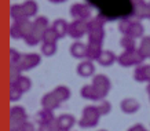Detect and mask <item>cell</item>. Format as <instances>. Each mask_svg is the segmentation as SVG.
<instances>
[{
	"label": "cell",
	"mask_w": 150,
	"mask_h": 131,
	"mask_svg": "<svg viewBox=\"0 0 150 131\" xmlns=\"http://www.w3.org/2000/svg\"><path fill=\"white\" fill-rule=\"evenodd\" d=\"M19 131H36V130H35V126H33L32 123L26 122L21 128H19Z\"/></svg>",
	"instance_id": "cell-40"
},
{
	"label": "cell",
	"mask_w": 150,
	"mask_h": 131,
	"mask_svg": "<svg viewBox=\"0 0 150 131\" xmlns=\"http://www.w3.org/2000/svg\"><path fill=\"white\" fill-rule=\"evenodd\" d=\"M28 113L23 106H13L10 109V130H19L28 122Z\"/></svg>",
	"instance_id": "cell-5"
},
{
	"label": "cell",
	"mask_w": 150,
	"mask_h": 131,
	"mask_svg": "<svg viewBox=\"0 0 150 131\" xmlns=\"http://www.w3.org/2000/svg\"><path fill=\"white\" fill-rule=\"evenodd\" d=\"M138 50L141 53V55L143 58H150V36H145L142 37L141 44L138 47Z\"/></svg>",
	"instance_id": "cell-28"
},
{
	"label": "cell",
	"mask_w": 150,
	"mask_h": 131,
	"mask_svg": "<svg viewBox=\"0 0 150 131\" xmlns=\"http://www.w3.org/2000/svg\"><path fill=\"white\" fill-rule=\"evenodd\" d=\"M21 73H22V70H21L18 63H10V75H8L10 84H15L17 80L22 76Z\"/></svg>",
	"instance_id": "cell-27"
},
{
	"label": "cell",
	"mask_w": 150,
	"mask_h": 131,
	"mask_svg": "<svg viewBox=\"0 0 150 131\" xmlns=\"http://www.w3.org/2000/svg\"><path fill=\"white\" fill-rule=\"evenodd\" d=\"M149 76H150V69H149Z\"/></svg>",
	"instance_id": "cell-45"
},
{
	"label": "cell",
	"mask_w": 150,
	"mask_h": 131,
	"mask_svg": "<svg viewBox=\"0 0 150 131\" xmlns=\"http://www.w3.org/2000/svg\"><path fill=\"white\" fill-rule=\"evenodd\" d=\"M117 61V57L114 55L113 51L110 50H103V53L100 54L99 59H98V63H99L100 66H112L114 62Z\"/></svg>",
	"instance_id": "cell-20"
},
{
	"label": "cell",
	"mask_w": 150,
	"mask_h": 131,
	"mask_svg": "<svg viewBox=\"0 0 150 131\" xmlns=\"http://www.w3.org/2000/svg\"><path fill=\"white\" fill-rule=\"evenodd\" d=\"M143 33H145V28H143V25H142L139 21H132L131 28H129V32H128L127 36H131L137 40V39H139V37H145L143 36Z\"/></svg>",
	"instance_id": "cell-23"
},
{
	"label": "cell",
	"mask_w": 150,
	"mask_h": 131,
	"mask_svg": "<svg viewBox=\"0 0 150 131\" xmlns=\"http://www.w3.org/2000/svg\"><path fill=\"white\" fill-rule=\"evenodd\" d=\"M10 36L13 37V39H23L22 37V33H21V31H19L18 25L14 22L11 26H10Z\"/></svg>",
	"instance_id": "cell-37"
},
{
	"label": "cell",
	"mask_w": 150,
	"mask_h": 131,
	"mask_svg": "<svg viewBox=\"0 0 150 131\" xmlns=\"http://www.w3.org/2000/svg\"><path fill=\"white\" fill-rule=\"evenodd\" d=\"M22 9L23 13L26 15V18H33L37 15V11H39V6L35 0H25L22 3Z\"/></svg>",
	"instance_id": "cell-21"
},
{
	"label": "cell",
	"mask_w": 150,
	"mask_h": 131,
	"mask_svg": "<svg viewBox=\"0 0 150 131\" xmlns=\"http://www.w3.org/2000/svg\"><path fill=\"white\" fill-rule=\"evenodd\" d=\"M131 23H132V21H131V19H127V18L121 19V21L118 22V31L123 33V36H127V35H128L129 28H131Z\"/></svg>",
	"instance_id": "cell-35"
},
{
	"label": "cell",
	"mask_w": 150,
	"mask_h": 131,
	"mask_svg": "<svg viewBox=\"0 0 150 131\" xmlns=\"http://www.w3.org/2000/svg\"><path fill=\"white\" fill-rule=\"evenodd\" d=\"M120 46L124 48V51H131V50H137L135 48V39L131 36H123L120 40Z\"/></svg>",
	"instance_id": "cell-30"
},
{
	"label": "cell",
	"mask_w": 150,
	"mask_h": 131,
	"mask_svg": "<svg viewBox=\"0 0 150 131\" xmlns=\"http://www.w3.org/2000/svg\"><path fill=\"white\" fill-rule=\"evenodd\" d=\"M59 40V36L58 33L52 29V26L46 32V35L43 37V43H52V44H57V41Z\"/></svg>",
	"instance_id": "cell-32"
},
{
	"label": "cell",
	"mask_w": 150,
	"mask_h": 131,
	"mask_svg": "<svg viewBox=\"0 0 150 131\" xmlns=\"http://www.w3.org/2000/svg\"><path fill=\"white\" fill-rule=\"evenodd\" d=\"M87 33H88V22L87 21H73L69 23L68 36H70L74 40L84 37Z\"/></svg>",
	"instance_id": "cell-8"
},
{
	"label": "cell",
	"mask_w": 150,
	"mask_h": 131,
	"mask_svg": "<svg viewBox=\"0 0 150 131\" xmlns=\"http://www.w3.org/2000/svg\"><path fill=\"white\" fill-rule=\"evenodd\" d=\"M10 17L14 19V22L22 21V19L26 18V15L23 13L22 4H13L11 6V9H10Z\"/></svg>",
	"instance_id": "cell-26"
},
{
	"label": "cell",
	"mask_w": 150,
	"mask_h": 131,
	"mask_svg": "<svg viewBox=\"0 0 150 131\" xmlns=\"http://www.w3.org/2000/svg\"><path fill=\"white\" fill-rule=\"evenodd\" d=\"M98 106V110H99L100 116H106V115H109L110 112H112V104H110L109 101H100L99 105H96Z\"/></svg>",
	"instance_id": "cell-34"
},
{
	"label": "cell",
	"mask_w": 150,
	"mask_h": 131,
	"mask_svg": "<svg viewBox=\"0 0 150 131\" xmlns=\"http://www.w3.org/2000/svg\"><path fill=\"white\" fill-rule=\"evenodd\" d=\"M8 55H10V63H18L21 61V58H22V54L18 53L15 48H10Z\"/></svg>",
	"instance_id": "cell-36"
},
{
	"label": "cell",
	"mask_w": 150,
	"mask_h": 131,
	"mask_svg": "<svg viewBox=\"0 0 150 131\" xmlns=\"http://www.w3.org/2000/svg\"><path fill=\"white\" fill-rule=\"evenodd\" d=\"M92 87H94L99 101H103L105 97H108L110 88H112V81L106 75H95L92 79Z\"/></svg>",
	"instance_id": "cell-4"
},
{
	"label": "cell",
	"mask_w": 150,
	"mask_h": 131,
	"mask_svg": "<svg viewBox=\"0 0 150 131\" xmlns=\"http://www.w3.org/2000/svg\"><path fill=\"white\" fill-rule=\"evenodd\" d=\"M128 131H147V130H146L142 124H134L132 127H129V128H128Z\"/></svg>",
	"instance_id": "cell-41"
},
{
	"label": "cell",
	"mask_w": 150,
	"mask_h": 131,
	"mask_svg": "<svg viewBox=\"0 0 150 131\" xmlns=\"http://www.w3.org/2000/svg\"><path fill=\"white\" fill-rule=\"evenodd\" d=\"M52 93L57 95V98L59 100L61 104H62V102H66V101L70 98V95H72V93H70V90H69V87H66V86L55 87L54 90H52Z\"/></svg>",
	"instance_id": "cell-24"
},
{
	"label": "cell",
	"mask_w": 150,
	"mask_h": 131,
	"mask_svg": "<svg viewBox=\"0 0 150 131\" xmlns=\"http://www.w3.org/2000/svg\"><path fill=\"white\" fill-rule=\"evenodd\" d=\"M57 50H58L57 44H52V43H43L41 44V54L44 57H52L57 53Z\"/></svg>",
	"instance_id": "cell-31"
},
{
	"label": "cell",
	"mask_w": 150,
	"mask_h": 131,
	"mask_svg": "<svg viewBox=\"0 0 150 131\" xmlns=\"http://www.w3.org/2000/svg\"><path fill=\"white\" fill-rule=\"evenodd\" d=\"M37 131H59L58 127H57V123H52V124H41L39 126Z\"/></svg>",
	"instance_id": "cell-38"
},
{
	"label": "cell",
	"mask_w": 150,
	"mask_h": 131,
	"mask_svg": "<svg viewBox=\"0 0 150 131\" xmlns=\"http://www.w3.org/2000/svg\"><path fill=\"white\" fill-rule=\"evenodd\" d=\"M99 119H100V113L98 110V106L88 105V106H86L83 109L79 124H80L81 128H94V127L98 126Z\"/></svg>",
	"instance_id": "cell-1"
},
{
	"label": "cell",
	"mask_w": 150,
	"mask_h": 131,
	"mask_svg": "<svg viewBox=\"0 0 150 131\" xmlns=\"http://www.w3.org/2000/svg\"><path fill=\"white\" fill-rule=\"evenodd\" d=\"M15 86L18 87L22 93H28V91L32 88V80H30L29 77H26V76H21L18 80H17Z\"/></svg>",
	"instance_id": "cell-29"
},
{
	"label": "cell",
	"mask_w": 150,
	"mask_h": 131,
	"mask_svg": "<svg viewBox=\"0 0 150 131\" xmlns=\"http://www.w3.org/2000/svg\"><path fill=\"white\" fill-rule=\"evenodd\" d=\"M99 131H105V130H99Z\"/></svg>",
	"instance_id": "cell-46"
},
{
	"label": "cell",
	"mask_w": 150,
	"mask_h": 131,
	"mask_svg": "<svg viewBox=\"0 0 150 131\" xmlns=\"http://www.w3.org/2000/svg\"><path fill=\"white\" fill-rule=\"evenodd\" d=\"M129 1H131V3H132V6H134V4H137L138 1H141V0H129Z\"/></svg>",
	"instance_id": "cell-44"
},
{
	"label": "cell",
	"mask_w": 150,
	"mask_h": 131,
	"mask_svg": "<svg viewBox=\"0 0 150 131\" xmlns=\"http://www.w3.org/2000/svg\"><path fill=\"white\" fill-rule=\"evenodd\" d=\"M132 13L137 18L141 19H150V3L141 0L137 4L132 6Z\"/></svg>",
	"instance_id": "cell-10"
},
{
	"label": "cell",
	"mask_w": 150,
	"mask_h": 131,
	"mask_svg": "<svg viewBox=\"0 0 150 131\" xmlns=\"http://www.w3.org/2000/svg\"><path fill=\"white\" fill-rule=\"evenodd\" d=\"M55 120H57V117L54 116L52 110L41 109L36 113V122L39 123V126H41V124H52Z\"/></svg>",
	"instance_id": "cell-17"
},
{
	"label": "cell",
	"mask_w": 150,
	"mask_h": 131,
	"mask_svg": "<svg viewBox=\"0 0 150 131\" xmlns=\"http://www.w3.org/2000/svg\"><path fill=\"white\" fill-rule=\"evenodd\" d=\"M25 43H26L28 46H30V47H35V46H37L40 41L37 40L36 37H33L32 35H30V36H28L26 39H25Z\"/></svg>",
	"instance_id": "cell-39"
},
{
	"label": "cell",
	"mask_w": 150,
	"mask_h": 131,
	"mask_svg": "<svg viewBox=\"0 0 150 131\" xmlns=\"http://www.w3.org/2000/svg\"><path fill=\"white\" fill-rule=\"evenodd\" d=\"M15 23L18 25L19 31H21V33H22L23 40H25L28 36H30V35H32V31H33V21H30L29 18H25V19H22V21H17Z\"/></svg>",
	"instance_id": "cell-22"
},
{
	"label": "cell",
	"mask_w": 150,
	"mask_h": 131,
	"mask_svg": "<svg viewBox=\"0 0 150 131\" xmlns=\"http://www.w3.org/2000/svg\"><path fill=\"white\" fill-rule=\"evenodd\" d=\"M149 97H150V95H149Z\"/></svg>",
	"instance_id": "cell-47"
},
{
	"label": "cell",
	"mask_w": 150,
	"mask_h": 131,
	"mask_svg": "<svg viewBox=\"0 0 150 131\" xmlns=\"http://www.w3.org/2000/svg\"><path fill=\"white\" fill-rule=\"evenodd\" d=\"M120 109L127 115H134L141 109V104L135 98H124L120 104Z\"/></svg>",
	"instance_id": "cell-14"
},
{
	"label": "cell",
	"mask_w": 150,
	"mask_h": 131,
	"mask_svg": "<svg viewBox=\"0 0 150 131\" xmlns=\"http://www.w3.org/2000/svg\"><path fill=\"white\" fill-rule=\"evenodd\" d=\"M50 3L52 4H61V3H65V1H68V0H48Z\"/></svg>",
	"instance_id": "cell-42"
},
{
	"label": "cell",
	"mask_w": 150,
	"mask_h": 131,
	"mask_svg": "<svg viewBox=\"0 0 150 131\" xmlns=\"http://www.w3.org/2000/svg\"><path fill=\"white\" fill-rule=\"evenodd\" d=\"M70 55L73 58L77 59H83L87 58V46L81 41H74L72 46H70Z\"/></svg>",
	"instance_id": "cell-18"
},
{
	"label": "cell",
	"mask_w": 150,
	"mask_h": 131,
	"mask_svg": "<svg viewBox=\"0 0 150 131\" xmlns=\"http://www.w3.org/2000/svg\"><path fill=\"white\" fill-rule=\"evenodd\" d=\"M50 22L47 17H37L33 21V31H32V36L36 37L39 41L43 40V37L46 35V32L50 29Z\"/></svg>",
	"instance_id": "cell-9"
},
{
	"label": "cell",
	"mask_w": 150,
	"mask_h": 131,
	"mask_svg": "<svg viewBox=\"0 0 150 131\" xmlns=\"http://www.w3.org/2000/svg\"><path fill=\"white\" fill-rule=\"evenodd\" d=\"M80 95H81L84 100L99 101V98H98V95H96V93H95V90H94L92 84H86V86H83V88L80 90Z\"/></svg>",
	"instance_id": "cell-25"
},
{
	"label": "cell",
	"mask_w": 150,
	"mask_h": 131,
	"mask_svg": "<svg viewBox=\"0 0 150 131\" xmlns=\"http://www.w3.org/2000/svg\"><path fill=\"white\" fill-rule=\"evenodd\" d=\"M77 75L80 77H91L95 73V65L90 59H84L77 65Z\"/></svg>",
	"instance_id": "cell-12"
},
{
	"label": "cell",
	"mask_w": 150,
	"mask_h": 131,
	"mask_svg": "<svg viewBox=\"0 0 150 131\" xmlns=\"http://www.w3.org/2000/svg\"><path fill=\"white\" fill-rule=\"evenodd\" d=\"M55 123H57V127H58L59 131H69L76 124V119H74L73 115L64 113V115H61L59 117H57Z\"/></svg>",
	"instance_id": "cell-11"
},
{
	"label": "cell",
	"mask_w": 150,
	"mask_h": 131,
	"mask_svg": "<svg viewBox=\"0 0 150 131\" xmlns=\"http://www.w3.org/2000/svg\"><path fill=\"white\" fill-rule=\"evenodd\" d=\"M22 91L19 90L18 87L15 84H10V91H8V97H10V101L11 102H15V101H19L22 98Z\"/></svg>",
	"instance_id": "cell-33"
},
{
	"label": "cell",
	"mask_w": 150,
	"mask_h": 131,
	"mask_svg": "<svg viewBox=\"0 0 150 131\" xmlns=\"http://www.w3.org/2000/svg\"><path fill=\"white\" fill-rule=\"evenodd\" d=\"M41 105H43V109H47V110H52L54 112L55 109L59 108V100L57 98V95L51 91V93H47L43 98H41Z\"/></svg>",
	"instance_id": "cell-15"
},
{
	"label": "cell",
	"mask_w": 150,
	"mask_h": 131,
	"mask_svg": "<svg viewBox=\"0 0 150 131\" xmlns=\"http://www.w3.org/2000/svg\"><path fill=\"white\" fill-rule=\"evenodd\" d=\"M41 62V57L40 54H36V53H29V54H22V58L18 62L19 68L22 72H26V70H32L36 66H39Z\"/></svg>",
	"instance_id": "cell-7"
},
{
	"label": "cell",
	"mask_w": 150,
	"mask_h": 131,
	"mask_svg": "<svg viewBox=\"0 0 150 131\" xmlns=\"http://www.w3.org/2000/svg\"><path fill=\"white\" fill-rule=\"evenodd\" d=\"M69 13H70V17L73 18V21H86V19L91 18L92 9L87 3H74L70 6Z\"/></svg>",
	"instance_id": "cell-6"
},
{
	"label": "cell",
	"mask_w": 150,
	"mask_h": 131,
	"mask_svg": "<svg viewBox=\"0 0 150 131\" xmlns=\"http://www.w3.org/2000/svg\"><path fill=\"white\" fill-rule=\"evenodd\" d=\"M146 91H147V93H149V95H150V81H149V83H147V87H146Z\"/></svg>",
	"instance_id": "cell-43"
},
{
	"label": "cell",
	"mask_w": 150,
	"mask_h": 131,
	"mask_svg": "<svg viewBox=\"0 0 150 131\" xmlns=\"http://www.w3.org/2000/svg\"><path fill=\"white\" fill-rule=\"evenodd\" d=\"M51 26H52V29L58 33L59 39H64L65 36H68V33H69V23L66 22L65 19H62V18L55 19Z\"/></svg>",
	"instance_id": "cell-19"
},
{
	"label": "cell",
	"mask_w": 150,
	"mask_h": 131,
	"mask_svg": "<svg viewBox=\"0 0 150 131\" xmlns=\"http://www.w3.org/2000/svg\"><path fill=\"white\" fill-rule=\"evenodd\" d=\"M103 53L102 50V43H96V41H88L87 44V59L90 61H98L100 54Z\"/></svg>",
	"instance_id": "cell-13"
},
{
	"label": "cell",
	"mask_w": 150,
	"mask_h": 131,
	"mask_svg": "<svg viewBox=\"0 0 150 131\" xmlns=\"http://www.w3.org/2000/svg\"><path fill=\"white\" fill-rule=\"evenodd\" d=\"M145 58L141 55L139 50H131V51H124L121 55H118L117 62L120 66L123 68H129V66H139L143 65Z\"/></svg>",
	"instance_id": "cell-3"
},
{
	"label": "cell",
	"mask_w": 150,
	"mask_h": 131,
	"mask_svg": "<svg viewBox=\"0 0 150 131\" xmlns=\"http://www.w3.org/2000/svg\"><path fill=\"white\" fill-rule=\"evenodd\" d=\"M149 69L150 65H139L135 68L134 70V79L138 83H149L150 81V76H149Z\"/></svg>",
	"instance_id": "cell-16"
},
{
	"label": "cell",
	"mask_w": 150,
	"mask_h": 131,
	"mask_svg": "<svg viewBox=\"0 0 150 131\" xmlns=\"http://www.w3.org/2000/svg\"><path fill=\"white\" fill-rule=\"evenodd\" d=\"M88 41L102 43L105 39V19L102 17H95L88 21Z\"/></svg>",
	"instance_id": "cell-2"
}]
</instances>
